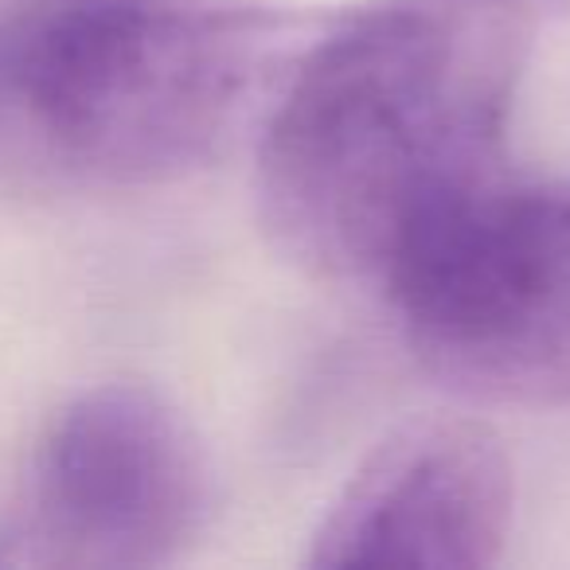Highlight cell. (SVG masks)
<instances>
[{
  "mask_svg": "<svg viewBox=\"0 0 570 570\" xmlns=\"http://www.w3.org/2000/svg\"><path fill=\"white\" fill-rule=\"evenodd\" d=\"M274 40V20L246 12L43 0L4 43V79L67 168L160 184L215 157Z\"/></svg>",
  "mask_w": 570,
  "mask_h": 570,
  "instance_id": "7a4b0ae2",
  "label": "cell"
},
{
  "mask_svg": "<svg viewBox=\"0 0 570 570\" xmlns=\"http://www.w3.org/2000/svg\"><path fill=\"white\" fill-rule=\"evenodd\" d=\"M204 512V450L184 414L141 383H98L36 450L20 543L51 567L149 570L199 535Z\"/></svg>",
  "mask_w": 570,
  "mask_h": 570,
  "instance_id": "277c9868",
  "label": "cell"
},
{
  "mask_svg": "<svg viewBox=\"0 0 570 570\" xmlns=\"http://www.w3.org/2000/svg\"><path fill=\"white\" fill-rule=\"evenodd\" d=\"M380 282L434 372L500 395L570 387V184L492 165L419 207Z\"/></svg>",
  "mask_w": 570,
  "mask_h": 570,
  "instance_id": "3957f363",
  "label": "cell"
},
{
  "mask_svg": "<svg viewBox=\"0 0 570 570\" xmlns=\"http://www.w3.org/2000/svg\"><path fill=\"white\" fill-rule=\"evenodd\" d=\"M520 0H391L305 48L258 145L269 238L325 277H380L406 223L504 165Z\"/></svg>",
  "mask_w": 570,
  "mask_h": 570,
  "instance_id": "6da1fadb",
  "label": "cell"
},
{
  "mask_svg": "<svg viewBox=\"0 0 570 570\" xmlns=\"http://www.w3.org/2000/svg\"><path fill=\"white\" fill-rule=\"evenodd\" d=\"M504 438L469 414H414L356 465L309 539L313 570H484L512 531Z\"/></svg>",
  "mask_w": 570,
  "mask_h": 570,
  "instance_id": "5b68a950",
  "label": "cell"
},
{
  "mask_svg": "<svg viewBox=\"0 0 570 570\" xmlns=\"http://www.w3.org/2000/svg\"><path fill=\"white\" fill-rule=\"evenodd\" d=\"M0 562H4V554H0Z\"/></svg>",
  "mask_w": 570,
  "mask_h": 570,
  "instance_id": "8992f818",
  "label": "cell"
}]
</instances>
